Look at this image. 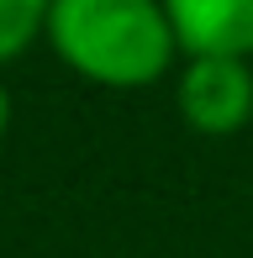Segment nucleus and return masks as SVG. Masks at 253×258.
<instances>
[{"instance_id": "nucleus-1", "label": "nucleus", "mask_w": 253, "mask_h": 258, "mask_svg": "<svg viewBox=\"0 0 253 258\" xmlns=\"http://www.w3.org/2000/svg\"><path fill=\"white\" fill-rule=\"evenodd\" d=\"M48 37L79 74L106 85L153 79L174 48L169 11L148 0H58L48 11Z\"/></svg>"}, {"instance_id": "nucleus-2", "label": "nucleus", "mask_w": 253, "mask_h": 258, "mask_svg": "<svg viewBox=\"0 0 253 258\" xmlns=\"http://www.w3.org/2000/svg\"><path fill=\"white\" fill-rule=\"evenodd\" d=\"M179 111L201 132H237L253 116V79L237 58H195L179 79Z\"/></svg>"}, {"instance_id": "nucleus-3", "label": "nucleus", "mask_w": 253, "mask_h": 258, "mask_svg": "<svg viewBox=\"0 0 253 258\" xmlns=\"http://www.w3.org/2000/svg\"><path fill=\"white\" fill-rule=\"evenodd\" d=\"M174 42L195 58H243L253 53V0H174L169 6Z\"/></svg>"}, {"instance_id": "nucleus-4", "label": "nucleus", "mask_w": 253, "mask_h": 258, "mask_svg": "<svg viewBox=\"0 0 253 258\" xmlns=\"http://www.w3.org/2000/svg\"><path fill=\"white\" fill-rule=\"evenodd\" d=\"M48 21V11L37 0H0V58L21 53V42Z\"/></svg>"}, {"instance_id": "nucleus-5", "label": "nucleus", "mask_w": 253, "mask_h": 258, "mask_svg": "<svg viewBox=\"0 0 253 258\" xmlns=\"http://www.w3.org/2000/svg\"><path fill=\"white\" fill-rule=\"evenodd\" d=\"M0 132H6V90H0Z\"/></svg>"}]
</instances>
